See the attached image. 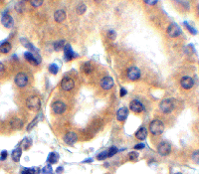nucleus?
<instances>
[{
  "label": "nucleus",
  "mask_w": 199,
  "mask_h": 174,
  "mask_svg": "<svg viewBox=\"0 0 199 174\" xmlns=\"http://www.w3.org/2000/svg\"><path fill=\"white\" fill-rule=\"evenodd\" d=\"M164 130V124L159 119H154L149 123V131L154 135H159Z\"/></svg>",
  "instance_id": "1"
},
{
  "label": "nucleus",
  "mask_w": 199,
  "mask_h": 174,
  "mask_svg": "<svg viewBox=\"0 0 199 174\" xmlns=\"http://www.w3.org/2000/svg\"><path fill=\"white\" fill-rule=\"evenodd\" d=\"M174 109V102L171 99H165L161 101L159 103V110L163 114H169L171 113Z\"/></svg>",
  "instance_id": "2"
},
{
  "label": "nucleus",
  "mask_w": 199,
  "mask_h": 174,
  "mask_svg": "<svg viewBox=\"0 0 199 174\" xmlns=\"http://www.w3.org/2000/svg\"><path fill=\"white\" fill-rule=\"evenodd\" d=\"M26 103L28 109H30L31 110H39L40 107H41V101L37 96H32L28 98Z\"/></svg>",
  "instance_id": "3"
},
{
  "label": "nucleus",
  "mask_w": 199,
  "mask_h": 174,
  "mask_svg": "<svg viewBox=\"0 0 199 174\" xmlns=\"http://www.w3.org/2000/svg\"><path fill=\"white\" fill-rule=\"evenodd\" d=\"M166 32H167V35L169 37H171V38H175V37L179 36L181 34V29L176 23H171L167 27Z\"/></svg>",
  "instance_id": "4"
},
{
  "label": "nucleus",
  "mask_w": 199,
  "mask_h": 174,
  "mask_svg": "<svg viewBox=\"0 0 199 174\" xmlns=\"http://www.w3.org/2000/svg\"><path fill=\"white\" fill-rule=\"evenodd\" d=\"M157 151L161 156H167L170 153V151H171V145H170L168 142L162 141L158 144Z\"/></svg>",
  "instance_id": "5"
},
{
  "label": "nucleus",
  "mask_w": 199,
  "mask_h": 174,
  "mask_svg": "<svg viewBox=\"0 0 199 174\" xmlns=\"http://www.w3.org/2000/svg\"><path fill=\"white\" fill-rule=\"evenodd\" d=\"M15 84L17 85L19 88H24L28 84V77L26 74L24 73H18L15 76Z\"/></svg>",
  "instance_id": "6"
},
{
  "label": "nucleus",
  "mask_w": 199,
  "mask_h": 174,
  "mask_svg": "<svg viewBox=\"0 0 199 174\" xmlns=\"http://www.w3.org/2000/svg\"><path fill=\"white\" fill-rule=\"evenodd\" d=\"M127 77L131 81H136L140 78V71L137 67H131L127 72Z\"/></svg>",
  "instance_id": "7"
},
{
  "label": "nucleus",
  "mask_w": 199,
  "mask_h": 174,
  "mask_svg": "<svg viewBox=\"0 0 199 174\" xmlns=\"http://www.w3.org/2000/svg\"><path fill=\"white\" fill-rule=\"evenodd\" d=\"M52 110H53V113L56 114H62L65 113V110H66V105H65L63 102L57 101L55 102H53Z\"/></svg>",
  "instance_id": "8"
},
{
  "label": "nucleus",
  "mask_w": 199,
  "mask_h": 174,
  "mask_svg": "<svg viewBox=\"0 0 199 174\" xmlns=\"http://www.w3.org/2000/svg\"><path fill=\"white\" fill-rule=\"evenodd\" d=\"M24 56H25V59L28 62H30V63L33 65H39L40 62H41V58H40L38 54L35 55V54H33L32 52H26L24 54Z\"/></svg>",
  "instance_id": "9"
},
{
  "label": "nucleus",
  "mask_w": 199,
  "mask_h": 174,
  "mask_svg": "<svg viewBox=\"0 0 199 174\" xmlns=\"http://www.w3.org/2000/svg\"><path fill=\"white\" fill-rule=\"evenodd\" d=\"M75 86V83L73 81V79L69 78V77H65L63 78L62 82H61V88H62L64 91H71Z\"/></svg>",
  "instance_id": "10"
},
{
  "label": "nucleus",
  "mask_w": 199,
  "mask_h": 174,
  "mask_svg": "<svg viewBox=\"0 0 199 174\" xmlns=\"http://www.w3.org/2000/svg\"><path fill=\"white\" fill-rule=\"evenodd\" d=\"M1 23L5 28H12L14 25V20L7 12H5V13H3L1 17Z\"/></svg>",
  "instance_id": "11"
},
{
  "label": "nucleus",
  "mask_w": 199,
  "mask_h": 174,
  "mask_svg": "<svg viewBox=\"0 0 199 174\" xmlns=\"http://www.w3.org/2000/svg\"><path fill=\"white\" fill-rule=\"evenodd\" d=\"M64 52H65V60L66 61H71L77 57V54L72 50V47H71L70 44L65 45Z\"/></svg>",
  "instance_id": "12"
},
{
  "label": "nucleus",
  "mask_w": 199,
  "mask_h": 174,
  "mask_svg": "<svg viewBox=\"0 0 199 174\" xmlns=\"http://www.w3.org/2000/svg\"><path fill=\"white\" fill-rule=\"evenodd\" d=\"M101 87L103 90H111L113 87V80L112 77H105L101 81Z\"/></svg>",
  "instance_id": "13"
},
{
  "label": "nucleus",
  "mask_w": 199,
  "mask_h": 174,
  "mask_svg": "<svg viewBox=\"0 0 199 174\" xmlns=\"http://www.w3.org/2000/svg\"><path fill=\"white\" fill-rule=\"evenodd\" d=\"M180 85L184 90H190L194 85V81L192 78L185 76L180 80Z\"/></svg>",
  "instance_id": "14"
},
{
  "label": "nucleus",
  "mask_w": 199,
  "mask_h": 174,
  "mask_svg": "<svg viewBox=\"0 0 199 174\" xmlns=\"http://www.w3.org/2000/svg\"><path fill=\"white\" fill-rule=\"evenodd\" d=\"M131 110L132 111H135V113H141L144 110V106H143V103H141L140 101H137V99H133V101L131 102Z\"/></svg>",
  "instance_id": "15"
},
{
  "label": "nucleus",
  "mask_w": 199,
  "mask_h": 174,
  "mask_svg": "<svg viewBox=\"0 0 199 174\" xmlns=\"http://www.w3.org/2000/svg\"><path fill=\"white\" fill-rule=\"evenodd\" d=\"M128 115V110L127 107H121V109L117 110V121L120 122H124L127 119Z\"/></svg>",
  "instance_id": "16"
},
{
  "label": "nucleus",
  "mask_w": 199,
  "mask_h": 174,
  "mask_svg": "<svg viewBox=\"0 0 199 174\" xmlns=\"http://www.w3.org/2000/svg\"><path fill=\"white\" fill-rule=\"evenodd\" d=\"M77 140V134L75 132H68V133L64 136V141L66 144H69V145H72L74 144Z\"/></svg>",
  "instance_id": "17"
},
{
  "label": "nucleus",
  "mask_w": 199,
  "mask_h": 174,
  "mask_svg": "<svg viewBox=\"0 0 199 174\" xmlns=\"http://www.w3.org/2000/svg\"><path fill=\"white\" fill-rule=\"evenodd\" d=\"M54 19L56 22L61 23L63 22L65 19H66V12L62 9H59V10H56L55 13H54Z\"/></svg>",
  "instance_id": "18"
},
{
  "label": "nucleus",
  "mask_w": 199,
  "mask_h": 174,
  "mask_svg": "<svg viewBox=\"0 0 199 174\" xmlns=\"http://www.w3.org/2000/svg\"><path fill=\"white\" fill-rule=\"evenodd\" d=\"M147 136V130L145 127H140L139 130L136 132V137L140 140H144Z\"/></svg>",
  "instance_id": "19"
},
{
  "label": "nucleus",
  "mask_w": 199,
  "mask_h": 174,
  "mask_svg": "<svg viewBox=\"0 0 199 174\" xmlns=\"http://www.w3.org/2000/svg\"><path fill=\"white\" fill-rule=\"evenodd\" d=\"M21 155H22V149L21 148H15L13 151H12V154H11V157H12V160L14 161V162H18L20 161V158H21Z\"/></svg>",
  "instance_id": "20"
},
{
  "label": "nucleus",
  "mask_w": 199,
  "mask_h": 174,
  "mask_svg": "<svg viewBox=\"0 0 199 174\" xmlns=\"http://www.w3.org/2000/svg\"><path fill=\"white\" fill-rule=\"evenodd\" d=\"M10 50H11V44L9 42H4L0 45V53L7 54L10 52Z\"/></svg>",
  "instance_id": "21"
},
{
  "label": "nucleus",
  "mask_w": 199,
  "mask_h": 174,
  "mask_svg": "<svg viewBox=\"0 0 199 174\" xmlns=\"http://www.w3.org/2000/svg\"><path fill=\"white\" fill-rule=\"evenodd\" d=\"M58 160H59V155L55 152L50 153L49 156H48V162L50 164H55L58 162Z\"/></svg>",
  "instance_id": "22"
},
{
  "label": "nucleus",
  "mask_w": 199,
  "mask_h": 174,
  "mask_svg": "<svg viewBox=\"0 0 199 174\" xmlns=\"http://www.w3.org/2000/svg\"><path fill=\"white\" fill-rule=\"evenodd\" d=\"M24 9H25V3H24L23 1H19L16 3V5H15V10L18 12V13H22V12L24 11Z\"/></svg>",
  "instance_id": "23"
},
{
  "label": "nucleus",
  "mask_w": 199,
  "mask_h": 174,
  "mask_svg": "<svg viewBox=\"0 0 199 174\" xmlns=\"http://www.w3.org/2000/svg\"><path fill=\"white\" fill-rule=\"evenodd\" d=\"M82 68H83V72L85 74H90L93 71V67H92L90 62H86V63L83 65Z\"/></svg>",
  "instance_id": "24"
},
{
  "label": "nucleus",
  "mask_w": 199,
  "mask_h": 174,
  "mask_svg": "<svg viewBox=\"0 0 199 174\" xmlns=\"http://www.w3.org/2000/svg\"><path fill=\"white\" fill-rule=\"evenodd\" d=\"M86 10H87V7H86V5H85L84 3H80L79 5L77 6V8H76L77 13H78L79 15L84 14L85 12H86Z\"/></svg>",
  "instance_id": "25"
},
{
  "label": "nucleus",
  "mask_w": 199,
  "mask_h": 174,
  "mask_svg": "<svg viewBox=\"0 0 199 174\" xmlns=\"http://www.w3.org/2000/svg\"><path fill=\"white\" fill-rule=\"evenodd\" d=\"M20 41H21V43H22V45L23 46H25L26 48H28L29 50H31V51H35V48H34V46L32 45L31 43H29L28 41L26 40V39H24V38H22V39H20Z\"/></svg>",
  "instance_id": "26"
},
{
  "label": "nucleus",
  "mask_w": 199,
  "mask_h": 174,
  "mask_svg": "<svg viewBox=\"0 0 199 174\" xmlns=\"http://www.w3.org/2000/svg\"><path fill=\"white\" fill-rule=\"evenodd\" d=\"M64 44H65V42L63 40L58 41V42L54 43V50H55V51H60V50L64 49V47H65Z\"/></svg>",
  "instance_id": "27"
},
{
  "label": "nucleus",
  "mask_w": 199,
  "mask_h": 174,
  "mask_svg": "<svg viewBox=\"0 0 199 174\" xmlns=\"http://www.w3.org/2000/svg\"><path fill=\"white\" fill-rule=\"evenodd\" d=\"M11 126H14V127H20L21 128V126H22V122L20 121L19 118H14L13 121L11 122Z\"/></svg>",
  "instance_id": "28"
},
{
  "label": "nucleus",
  "mask_w": 199,
  "mask_h": 174,
  "mask_svg": "<svg viewBox=\"0 0 199 174\" xmlns=\"http://www.w3.org/2000/svg\"><path fill=\"white\" fill-rule=\"evenodd\" d=\"M117 152V148L116 146H112L108 149V157H113Z\"/></svg>",
  "instance_id": "29"
},
{
  "label": "nucleus",
  "mask_w": 199,
  "mask_h": 174,
  "mask_svg": "<svg viewBox=\"0 0 199 174\" xmlns=\"http://www.w3.org/2000/svg\"><path fill=\"white\" fill-rule=\"evenodd\" d=\"M21 145H23L24 149H27L28 147H30L31 145V139L30 138H24L21 142Z\"/></svg>",
  "instance_id": "30"
},
{
  "label": "nucleus",
  "mask_w": 199,
  "mask_h": 174,
  "mask_svg": "<svg viewBox=\"0 0 199 174\" xmlns=\"http://www.w3.org/2000/svg\"><path fill=\"white\" fill-rule=\"evenodd\" d=\"M42 174H53V168L51 165H46L42 169Z\"/></svg>",
  "instance_id": "31"
},
{
  "label": "nucleus",
  "mask_w": 199,
  "mask_h": 174,
  "mask_svg": "<svg viewBox=\"0 0 199 174\" xmlns=\"http://www.w3.org/2000/svg\"><path fill=\"white\" fill-rule=\"evenodd\" d=\"M49 71H50L51 74L56 75L57 73H58V71H59L58 66H57L56 64H52V65H50V67H49Z\"/></svg>",
  "instance_id": "32"
},
{
  "label": "nucleus",
  "mask_w": 199,
  "mask_h": 174,
  "mask_svg": "<svg viewBox=\"0 0 199 174\" xmlns=\"http://www.w3.org/2000/svg\"><path fill=\"white\" fill-rule=\"evenodd\" d=\"M184 25H185V27L188 29L189 32L191 33L192 35H196L197 34V31H196V29L195 28H193L192 26H190V25L187 23V22H184Z\"/></svg>",
  "instance_id": "33"
},
{
  "label": "nucleus",
  "mask_w": 199,
  "mask_h": 174,
  "mask_svg": "<svg viewBox=\"0 0 199 174\" xmlns=\"http://www.w3.org/2000/svg\"><path fill=\"white\" fill-rule=\"evenodd\" d=\"M191 158H192V160L194 161V162L199 164V150H196V151H194L192 153Z\"/></svg>",
  "instance_id": "34"
},
{
  "label": "nucleus",
  "mask_w": 199,
  "mask_h": 174,
  "mask_svg": "<svg viewBox=\"0 0 199 174\" xmlns=\"http://www.w3.org/2000/svg\"><path fill=\"white\" fill-rule=\"evenodd\" d=\"M97 158L99 160H105V158H108V150L101 152L100 154H98V156H97Z\"/></svg>",
  "instance_id": "35"
},
{
  "label": "nucleus",
  "mask_w": 199,
  "mask_h": 174,
  "mask_svg": "<svg viewBox=\"0 0 199 174\" xmlns=\"http://www.w3.org/2000/svg\"><path fill=\"white\" fill-rule=\"evenodd\" d=\"M108 37L111 40H115L117 38V33L113 30H109V31H108Z\"/></svg>",
  "instance_id": "36"
},
{
  "label": "nucleus",
  "mask_w": 199,
  "mask_h": 174,
  "mask_svg": "<svg viewBox=\"0 0 199 174\" xmlns=\"http://www.w3.org/2000/svg\"><path fill=\"white\" fill-rule=\"evenodd\" d=\"M31 3V5L33 6V7H39V6H41L42 4H43V1L42 0H33V1H30Z\"/></svg>",
  "instance_id": "37"
},
{
  "label": "nucleus",
  "mask_w": 199,
  "mask_h": 174,
  "mask_svg": "<svg viewBox=\"0 0 199 174\" xmlns=\"http://www.w3.org/2000/svg\"><path fill=\"white\" fill-rule=\"evenodd\" d=\"M38 121H39V118H34V121L32 122H31V123L29 124V126H27V128H26V130H31L32 128L34 127V126H35V124H37Z\"/></svg>",
  "instance_id": "38"
},
{
  "label": "nucleus",
  "mask_w": 199,
  "mask_h": 174,
  "mask_svg": "<svg viewBox=\"0 0 199 174\" xmlns=\"http://www.w3.org/2000/svg\"><path fill=\"white\" fill-rule=\"evenodd\" d=\"M22 174H36V171H35V169L25 168L22 170Z\"/></svg>",
  "instance_id": "39"
},
{
  "label": "nucleus",
  "mask_w": 199,
  "mask_h": 174,
  "mask_svg": "<svg viewBox=\"0 0 199 174\" xmlns=\"http://www.w3.org/2000/svg\"><path fill=\"white\" fill-rule=\"evenodd\" d=\"M128 157H129V159H131V160H136L137 157H139V153L132 151V152H131L128 154Z\"/></svg>",
  "instance_id": "40"
},
{
  "label": "nucleus",
  "mask_w": 199,
  "mask_h": 174,
  "mask_svg": "<svg viewBox=\"0 0 199 174\" xmlns=\"http://www.w3.org/2000/svg\"><path fill=\"white\" fill-rule=\"evenodd\" d=\"M6 157H7V151L4 150V151H2V153H1V156H0V160H5Z\"/></svg>",
  "instance_id": "41"
},
{
  "label": "nucleus",
  "mask_w": 199,
  "mask_h": 174,
  "mask_svg": "<svg viewBox=\"0 0 199 174\" xmlns=\"http://www.w3.org/2000/svg\"><path fill=\"white\" fill-rule=\"evenodd\" d=\"M4 72H5V67H4V65L0 62V76H2Z\"/></svg>",
  "instance_id": "42"
},
{
  "label": "nucleus",
  "mask_w": 199,
  "mask_h": 174,
  "mask_svg": "<svg viewBox=\"0 0 199 174\" xmlns=\"http://www.w3.org/2000/svg\"><path fill=\"white\" fill-rule=\"evenodd\" d=\"M144 3L147 4V5H155L157 1H150V0H147V1H144Z\"/></svg>",
  "instance_id": "43"
},
{
  "label": "nucleus",
  "mask_w": 199,
  "mask_h": 174,
  "mask_svg": "<svg viewBox=\"0 0 199 174\" xmlns=\"http://www.w3.org/2000/svg\"><path fill=\"white\" fill-rule=\"evenodd\" d=\"M144 148V143H140V144H136L135 145V149H143Z\"/></svg>",
  "instance_id": "44"
},
{
  "label": "nucleus",
  "mask_w": 199,
  "mask_h": 174,
  "mask_svg": "<svg viewBox=\"0 0 199 174\" xmlns=\"http://www.w3.org/2000/svg\"><path fill=\"white\" fill-rule=\"evenodd\" d=\"M125 95H127V90L124 89V88H121V97H124Z\"/></svg>",
  "instance_id": "45"
},
{
  "label": "nucleus",
  "mask_w": 199,
  "mask_h": 174,
  "mask_svg": "<svg viewBox=\"0 0 199 174\" xmlns=\"http://www.w3.org/2000/svg\"><path fill=\"white\" fill-rule=\"evenodd\" d=\"M63 171V167H59V168H57V173H61Z\"/></svg>",
  "instance_id": "46"
},
{
  "label": "nucleus",
  "mask_w": 199,
  "mask_h": 174,
  "mask_svg": "<svg viewBox=\"0 0 199 174\" xmlns=\"http://www.w3.org/2000/svg\"><path fill=\"white\" fill-rule=\"evenodd\" d=\"M197 9H198V13H199V4H198V7H197Z\"/></svg>",
  "instance_id": "47"
},
{
  "label": "nucleus",
  "mask_w": 199,
  "mask_h": 174,
  "mask_svg": "<svg viewBox=\"0 0 199 174\" xmlns=\"http://www.w3.org/2000/svg\"><path fill=\"white\" fill-rule=\"evenodd\" d=\"M175 174H181V173H175Z\"/></svg>",
  "instance_id": "48"
},
{
  "label": "nucleus",
  "mask_w": 199,
  "mask_h": 174,
  "mask_svg": "<svg viewBox=\"0 0 199 174\" xmlns=\"http://www.w3.org/2000/svg\"><path fill=\"white\" fill-rule=\"evenodd\" d=\"M198 110H199V109H198Z\"/></svg>",
  "instance_id": "49"
},
{
  "label": "nucleus",
  "mask_w": 199,
  "mask_h": 174,
  "mask_svg": "<svg viewBox=\"0 0 199 174\" xmlns=\"http://www.w3.org/2000/svg\"><path fill=\"white\" fill-rule=\"evenodd\" d=\"M107 174H108V173H107Z\"/></svg>",
  "instance_id": "50"
}]
</instances>
